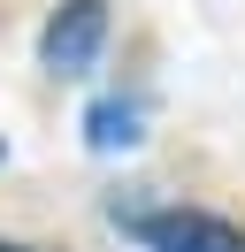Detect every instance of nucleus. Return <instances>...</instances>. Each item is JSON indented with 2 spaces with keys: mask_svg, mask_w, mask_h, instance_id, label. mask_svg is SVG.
Here are the masks:
<instances>
[{
  "mask_svg": "<svg viewBox=\"0 0 245 252\" xmlns=\"http://www.w3.org/2000/svg\"><path fill=\"white\" fill-rule=\"evenodd\" d=\"M115 221L146 252H245V229H230L222 214H199V206H115Z\"/></svg>",
  "mask_w": 245,
  "mask_h": 252,
  "instance_id": "f257e3e1",
  "label": "nucleus"
},
{
  "mask_svg": "<svg viewBox=\"0 0 245 252\" xmlns=\"http://www.w3.org/2000/svg\"><path fill=\"white\" fill-rule=\"evenodd\" d=\"M122 145H138V107L130 99H100L92 107V153H122Z\"/></svg>",
  "mask_w": 245,
  "mask_h": 252,
  "instance_id": "7ed1b4c3",
  "label": "nucleus"
},
{
  "mask_svg": "<svg viewBox=\"0 0 245 252\" xmlns=\"http://www.w3.org/2000/svg\"><path fill=\"white\" fill-rule=\"evenodd\" d=\"M107 46V0H61L39 31V69L46 77H84Z\"/></svg>",
  "mask_w": 245,
  "mask_h": 252,
  "instance_id": "f03ea898",
  "label": "nucleus"
},
{
  "mask_svg": "<svg viewBox=\"0 0 245 252\" xmlns=\"http://www.w3.org/2000/svg\"><path fill=\"white\" fill-rule=\"evenodd\" d=\"M0 252H39V245H8V237H0Z\"/></svg>",
  "mask_w": 245,
  "mask_h": 252,
  "instance_id": "20e7f679",
  "label": "nucleus"
}]
</instances>
